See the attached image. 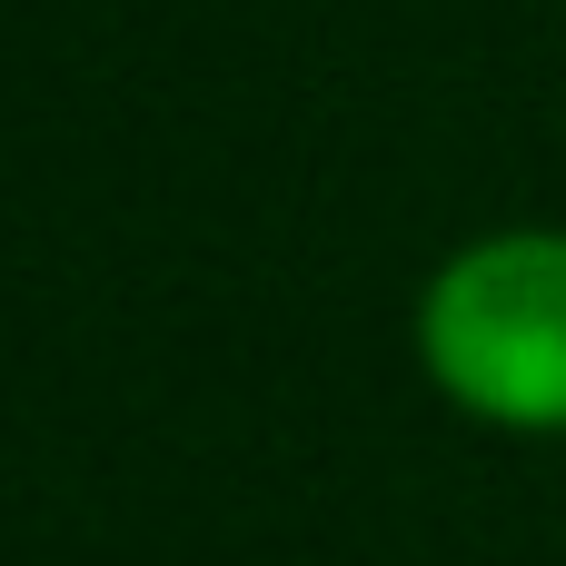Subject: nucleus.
Masks as SVG:
<instances>
[{
    "label": "nucleus",
    "mask_w": 566,
    "mask_h": 566,
    "mask_svg": "<svg viewBox=\"0 0 566 566\" xmlns=\"http://www.w3.org/2000/svg\"><path fill=\"white\" fill-rule=\"evenodd\" d=\"M418 368L448 408L507 438H566V229H497L438 259Z\"/></svg>",
    "instance_id": "obj_1"
}]
</instances>
